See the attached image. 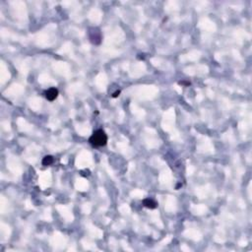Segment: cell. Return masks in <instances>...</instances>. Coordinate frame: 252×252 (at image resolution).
<instances>
[{"mask_svg":"<svg viewBox=\"0 0 252 252\" xmlns=\"http://www.w3.org/2000/svg\"><path fill=\"white\" fill-rule=\"evenodd\" d=\"M89 142L95 147H102L107 143V135L105 134L104 130L98 129L93 133V135L89 139Z\"/></svg>","mask_w":252,"mask_h":252,"instance_id":"1","label":"cell"},{"mask_svg":"<svg viewBox=\"0 0 252 252\" xmlns=\"http://www.w3.org/2000/svg\"><path fill=\"white\" fill-rule=\"evenodd\" d=\"M58 94H59V92L57 89H55V88H50V89H48L47 91H45L44 93V96H45V98L47 101L49 102H53L54 99L58 97Z\"/></svg>","mask_w":252,"mask_h":252,"instance_id":"2","label":"cell"},{"mask_svg":"<svg viewBox=\"0 0 252 252\" xmlns=\"http://www.w3.org/2000/svg\"><path fill=\"white\" fill-rule=\"evenodd\" d=\"M143 206L148 209H156L158 206V204L155 200H153V199L146 198L143 200Z\"/></svg>","mask_w":252,"mask_h":252,"instance_id":"3","label":"cell"},{"mask_svg":"<svg viewBox=\"0 0 252 252\" xmlns=\"http://www.w3.org/2000/svg\"><path fill=\"white\" fill-rule=\"evenodd\" d=\"M53 162H54V159L52 156H45V157L42 159V165H45V167H48V165H52Z\"/></svg>","mask_w":252,"mask_h":252,"instance_id":"4","label":"cell"},{"mask_svg":"<svg viewBox=\"0 0 252 252\" xmlns=\"http://www.w3.org/2000/svg\"><path fill=\"white\" fill-rule=\"evenodd\" d=\"M119 94H120V91H116L115 93H113V95H112V98H117Z\"/></svg>","mask_w":252,"mask_h":252,"instance_id":"5","label":"cell"},{"mask_svg":"<svg viewBox=\"0 0 252 252\" xmlns=\"http://www.w3.org/2000/svg\"><path fill=\"white\" fill-rule=\"evenodd\" d=\"M179 84H180V85H181V84H182V85H190V82H180Z\"/></svg>","mask_w":252,"mask_h":252,"instance_id":"6","label":"cell"}]
</instances>
